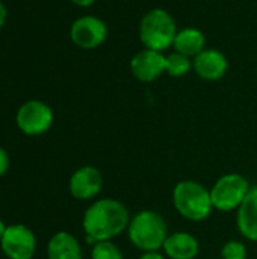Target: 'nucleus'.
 I'll return each mask as SVG.
<instances>
[{
	"label": "nucleus",
	"instance_id": "18",
	"mask_svg": "<svg viewBox=\"0 0 257 259\" xmlns=\"http://www.w3.org/2000/svg\"><path fill=\"white\" fill-rule=\"evenodd\" d=\"M221 259H247V247L236 240L227 241L221 249Z\"/></svg>",
	"mask_w": 257,
	"mask_h": 259
},
{
	"label": "nucleus",
	"instance_id": "12",
	"mask_svg": "<svg viewBox=\"0 0 257 259\" xmlns=\"http://www.w3.org/2000/svg\"><path fill=\"white\" fill-rule=\"evenodd\" d=\"M236 226L245 240L257 243V185L250 188L247 197L238 208Z\"/></svg>",
	"mask_w": 257,
	"mask_h": 259
},
{
	"label": "nucleus",
	"instance_id": "15",
	"mask_svg": "<svg viewBox=\"0 0 257 259\" xmlns=\"http://www.w3.org/2000/svg\"><path fill=\"white\" fill-rule=\"evenodd\" d=\"M173 49L174 52L194 59L206 49V35L200 29L192 26L179 29L173 42Z\"/></svg>",
	"mask_w": 257,
	"mask_h": 259
},
{
	"label": "nucleus",
	"instance_id": "21",
	"mask_svg": "<svg viewBox=\"0 0 257 259\" xmlns=\"http://www.w3.org/2000/svg\"><path fill=\"white\" fill-rule=\"evenodd\" d=\"M73 5L79 6V8H89L91 5L95 3V0H70Z\"/></svg>",
	"mask_w": 257,
	"mask_h": 259
},
{
	"label": "nucleus",
	"instance_id": "20",
	"mask_svg": "<svg viewBox=\"0 0 257 259\" xmlns=\"http://www.w3.org/2000/svg\"><path fill=\"white\" fill-rule=\"evenodd\" d=\"M138 259H167L162 253H159V252H145V253H142L141 256Z\"/></svg>",
	"mask_w": 257,
	"mask_h": 259
},
{
	"label": "nucleus",
	"instance_id": "1",
	"mask_svg": "<svg viewBox=\"0 0 257 259\" xmlns=\"http://www.w3.org/2000/svg\"><path fill=\"white\" fill-rule=\"evenodd\" d=\"M130 223V214L126 205L117 199H98L92 202L83 214L82 228L89 244L98 241H112Z\"/></svg>",
	"mask_w": 257,
	"mask_h": 259
},
{
	"label": "nucleus",
	"instance_id": "5",
	"mask_svg": "<svg viewBox=\"0 0 257 259\" xmlns=\"http://www.w3.org/2000/svg\"><path fill=\"white\" fill-rule=\"evenodd\" d=\"M251 185L239 173H227L221 176L209 190L214 209L221 212L238 211L244 199L247 197Z\"/></svg>",
	"mask_w": 257,
	"mask_h": 259
},
{
	"label": "nucleus",
	"instance_id": "10",
	"mask_svg": "<svg viewBox=\"0 0 257 259\" xmlns=\"http://www.w3.org/2000/svg\"><path fill=\"white\" fill-rule=\"evenodd\" d=\"M103 188V176L98 168L83 165L77 168L68 181V191L77 200H91L100 194Z\"/></svg>",
	"mask_w": 257,
	"mask_h": 259
},
{
	"label": "nucleus",
	"instance_id": "24",
	"mask_svg": "<svg viewBox=\"0 0 257 259\" xmlns=\"http://www.w3.org/2000/svg\"><path fill=\"white\" fill-rule=\"evenodd\" d=\"M256 71H257V65H256Z\"/></svg>",
	"mask_w": 257,
	"mask_h": 259
},
{
	"label": "nucleus",
	"instance_id": "6",
	"mask_svg": "<svg viewBox=\"0 0 257 259\" xmlns=\"http://www.w3.org/2000/svg\"><path fill=\"white\" fill-rule=\"evenodd\" d=\"M55 115L52 108L42 100H27L24 102L17 114V127L27 137H39L50 131Z\"/></svg>",
	"mask_w": 257,
	"mask_h": 259
},
{
	"label": "nucleus",
	"instance_id": "23",
	"mask_svg": "<svg viewBox=\"0 0 257 259\" xmlns=\"http://www.w3.org/2000/svg\"><path fill=\"white\" fill-rule=\"evenodd\" d=\"M6 228H8V225H5V222L0 219V240L3 238V235H5V232H6Z\"/></svg>",
	"mask_w": 257,
	"mask_h": 259
},
{
	"label": "nucleus",
	"instance_id": "16",
	"mask_svg": "<svg viewBox=\"0 0 257 259\" xmlns=\"http://www.w3.org/2000/svg\"><path fill=\"white\" fill-rule=\"evenodd\" d=\"M194 68L192 59L179 53V52H173L170 55H167L165 59V74L171 76V77H183L186 76L191 70Z\"/></svg>",
	"mask_w": 257,
	"mask_h": 259
},
{
	"label": "nucleus",
	"instance_id": "9",
	"mask_svg": "<svg viewBox=\"0 0 257 259\" xmlns=\"http://www.w3.org/2000/svg\"><path fill=\"white\" fill-rule=\"evenodd\" d=\"M165 59L167 56L162 52L142 49L135 53L130 59V73L132 76L144 83L155 82L162 74H165Z\"/></svg>",
	"mask_w": 257,
	"mask_h": 259
},
{
	"label": "nucleus",
	"instance_id": "14",
	"mask_svg": "<svg viewBox=\"0 0 257 259\" xmlns=\"http://www.w3.org/2000/svg\"><path fill=\"white\" fill-rule=\"evenodd\" d=\"M47 259H83L79 240L70 232H56L47 243Z\"/></svg>",
	"mask_w": 257,
	"mask_h": 259
},
{
	"label": "nucleus",
	"instance_id": "2",
	"mask_svg": "<svg viewBox=\"0 0 257 259\" xmlns=\"http://www.w3.org/2000/svg\"><path fill=\"white\" fill-rule=\"evenodd\" d=\"M127 235L133 247L145 253L159 252L170 232L165 219L159 212L142 209L130 219Z\"/></svg>",
	"mask_w": 257,
	"mask_h": 259
},
{
	"label": "nucleus",
	"instance_id": "4",
	"mask_svg": "<svg viewBox=\"0 0 257 259\" xmlns=\"http://www.w3.org/2000/svg\"><path fill=\"white\" fill-rule=\"evenodd\" d=\"M176 211L189 222L206 220L214 209L211 191L195 181H180L173 190Z\"/></svg>",
	"mask_w": 257,
	"mask_h": 259
},
{
	"label": "nucleus",
	"instance_id": "3",
	"mask_svg": "<svg viewBox=\"0 0 257 259\" xmlns=\"http://www.w3.org/2000/svg\"><path fill=\"white\" fill-rule=\"evenodd\" d=\"M177 30L174 17L162 8L147 11L138 26V35L142 46L162 53L173 47Z\"/></svg>",
	"mask_w": 257,
	"mask_h": 259
},
{
	"label": "nucleus",
	"instance_id": "8",
	"mask_svg": "<svg viewBox=\"0 0 257 259\" xmlns=\"http://www.w3.org/2000/svg\"><path fill=\"white\" fill-rule=\"evenodd\" d=\"M108 38L106 23L95 15H82L70 27L71 42L82 50L98 49Z\"/></svg>",
	"mask_w": 257,
	"mask_h": 259
},
{
	"label": "nucleus",
	"instance_id": "17",
	"mask_svg": "<svg viewBox=\"0 0 257 259\" xmlns=\"http://www.w3.org/2000/svg\"><path fill=\"white\" fill-rule=\"evenodd\" d=\"M91 259H124L123 252L112 241H98L91 249Z\"/></svg>",
	"mask_w": 257,
	"mask_h": 259
},
{
	"label": "nucleus",
	"instance_id": "13",
	"mask_svg": "<svg viewBox=\"0 0 257 259\" xmlns=\"http://www.w3.org/2000/svg\"><path fill=\"white\" fill-rule=\"evenodd\" d=\"M162 250L168 259H195L200 252V244L192 234L180 231L167 237Z\"/></svg>",
	"mask_w": 257,
	"mask_h": 259
},
{
	"label": "nucleus",
	"instance_id": "19",
	"mask_svg": "<svg viewBox=\"0 0 257 259\" xmlns=\"http://www.w3.org/2000/svg\"><path fill=\"white\" fill-rule=\"evenodd\" d=\"M9 165H11L9 155H8V152L5 150V147L0 146V178H3V176L8 173Z\"/></svg>",
	"mask_w": 257,
	"mask_h": 259
},
{
	"label": "nucleus",
	"instance_id": "22",
	"mask_svg": "<svg viewBox=\"0 0 257 259\" xmlns=\"http://www.w3.org/2000/svg\"><path fill=\"white\" fill-rule=\"evenodd\" d=\"M6 18H8V11H6V6L3 5V2L0 0V27L6 23Z\"/></svg>",
	"mask_w": 257,
	"mask_h": 259
},
{
	"label": "nucleus",
	"instance_id": "7",
	"mask_svg": "<svg viewBox=\"0 0 257 259\" xmlns=\"http://www.w3.org/2000/svg\"><path fill=\"white\" fill-rule=\"evenodd\" d=\"M0 249L8 259H32L36 252V237L23 223L8 225L0 240Z\"/></svg>",
	"mask_w": 257,
	"mask_h": 259
},
{
	"label": "nucleus",
	"instance_id": "11",
	"mask_svg": "<svg viewBox=\"0 0 257 259\" xmlns=\"http://www.w3.org/2000/svg\"><path fill=\"white\" fill-rule=\"evenodd\" d=\"M194 64V71L195 74L208 82H215L220 80L226 76L229 70V61L227 56L214 47H206L200 55H197L192 59Z\"/></svg>",
	"mask_w": 257,
	"mask_h": 259
}]
</instances>
